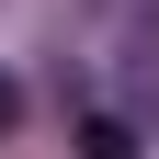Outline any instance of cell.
<instances>
[{
  "label": "cell",
  "instance_id": "2",
  "mask_svg": "<svg viewBox=\"0 0 159 159\" xmlns=\"http://www.w3.org/2000/svg\"><path fill=\"white\" fill-rule=\"evenodd\" d=\"M11 125H23V91H11V80H0V136H11Z\"/></svg>",
  "mask_w": 159,
  "mask_h": 159
},
{
  "label": "cell",
  "instance_id": "1",
  "mask_svg": "<svg viewBox=\"0 0 159 159\" xmlns=\"http://www.w3.org/2000/svg\"><path fill=\"white\" fill-rule=\"evenodd\" d=\"M80 159H136V136H125V114H80Z\"/></svg>",
  "mask_w": 159,
  "mask_h": 159
}]
</instances>
